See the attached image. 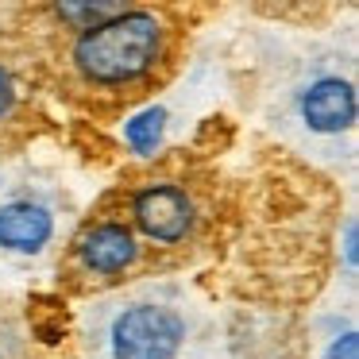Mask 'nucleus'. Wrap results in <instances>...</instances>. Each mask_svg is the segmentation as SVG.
Returning <instances> with one entry per match:
<instances>
[{
    "label": "nucleus",
    "mask_w": 359,
    "mask_h": 359,
    "mask_svg": "<svg viewBox=\"0 0 359 359\" xmlns=\"http://www.w3.org/2000/svg\"><path fill=\"white\" fill-rule=\"evenodd\" d=\"M197 320L182 302L163 294H132L104 305L93 325L97 359H194Z\"/></svg>",
    "instance_id": "nucleus-1"
},
{
    "label": "nucleus",
    "mask_w": 359,
    "mask_h": 359,
    "mask_svg": "<svg viewBox=\"0 0 359 359\" xmlns=\"http://www.w3.org/2000/svg\"><path fill=\"white\" fill-rule=\"evenodd\" d=\"M158 20L147 12H120L104 24L89 27L74 47V62L89 81L120 86L147 74L158 58Z\"/></svg>",
    "instance_id": "nucleus-2"
},
{
    "label": "nucleus",
    "mask_w": 359,
    "mask_h": 359,
    "mask_svg": "<svg viewBox=\"0 0 359 359\" xmlns=\"http://www.w3.org/2000/svg\"><path fill=\"white\" fill-rule=\"evenodd\" d=\"M297 120L309 135H340L355 124V89L348 78L325 70L297 89Z\"/></svg>",
    "instance_id": "nucleus-3"
},
{
    "label": "nucleus",
    "mask_w": 359,
    "mask_h": 359,
    "mask_svg": "<svg viewBox=\"0 0 359 359\" xmlns=\"http://www.w3.org/2000/svg\"><path fill=\"white\" fill-rule=\"evenodd\" d=\"M135 220L151 240L178 243L194 224V205L182 189L174 186H147L135 197Z\"/></svg>",
    "instance_id": "nucleus-4"
},
{
    "label": "nucleus",
    "mask_w": 359,
    "mask_h": 359,
    "mask_svg": "<svg viewBox=\"0 0 359 359\" xmlns=\"http://www.w3.org/2000/svg\"><path fill=\"white\" fill-rule=\"evenodd\" d=\"M55 232V220L35 201H8L0 209V248L8 251H39Z\"/></svg>",
    "instance_id": "nucleus-5"
},
{
    "label": "nucleus",
    "mask_w": 359,
    "mask_h": 359,
    "mask_svg": "<svg viewBox=\"0 0 359 359\" xmlns=\"http://www.w3.org/2000/svg\"><path fill=\"white\" fill-rule=\"evenodd\" d=\"M81 259H86L89 271L120 274L124 266L135 263V240H132V232L120 228V224H101L81 240Z\"/></svg>",
    "instance_id": "nucleus-6"
},
{
    "label": "nucleus",
    "mask_w": 359,
    "mask_h": 359,
    "mask_svg": "<svg viewBox=\"0 0 359 359\" xmlns=\"http://www.w3.org/2000/svg\"><path fill=\"white\" fill-rule=\"evenodd\" d=\"M58 16L70 20V24H78L81 32H89V27L104 24V20L120 16L116 4H58Z\"/></svg>",
    "instance_id": "nucleus-7"
},
{
    "label": "nucleus",
    "mask_w": 359,
    "mask_h": 359,
    "mask_svg": "<svg viewBox=\"0 0 359 359\" xmlns=\"http://www.w3.org/2000/svg\"><path fill=\"white\" fill-rule=\"evenodd\" d=\"M158 135H163V112H143V116H135L132 124H128V143H132L135 151H155V143H158Z\"/></svg>",
    "instance_id": "nucleus-8"
},
{
    "label": "nucleus",
    "mask_w": 359,
    "mask_h": 359,
    "mask_svg": "<svg viewBox=\"0 0 359 359\" xmlns=\"http://www.w3.org/2000/svg\"><path fill=\"white\" fill-rule=\"evenodd\" d=\"M328 359H355V336H340V340L332 344V351H328Z\"/></svg>",
    "instance_id": "nucleus-9"
},
{
    "label": "nucleus",
    "mask_w": 359,
    "mask_h": 359,
    "mask_svg": "<svg viewBox=\"0 0 359 359\" xmlns=\"http://www.w3.org/2000/svg\"><path fill=\"white\" fill-rule=\"evenodd\" d=\"M12 101H16V93H12V78L0 70V116H8L12 112Z\"/></svg>",
    "instance_id": "nucleus-10"
}]
</instances>
